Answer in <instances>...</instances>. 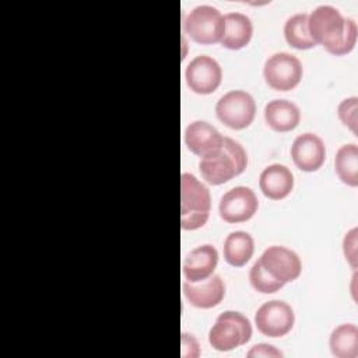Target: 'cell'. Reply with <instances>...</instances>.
Segmentation results:
<instances>
[{
	"instance_id": "1",
	"label": "cell",
	"mask_w": 358,
	"mask_h": 358,
	"mask_svg": "<svg viewBox=\"0 0 358 358\" xmlns=\"http://www.w3.org/2000/svg\"><path fill=\"white\" fill-rule=\"evenodd\" d=\"M308 27L315 43L329 53L343 56L350 53L357 42V24L343 17L333 6H319L308 17Z\"/></svg>"
},
{
	"instance_id": "2",
	"label": "cell",
	"mask_w": 358,
	"mask_h": 358,
	"mask_svg": "<svg viewBox=\"0 0 358 358\" xmlns=\"http://www.w3.org/2000/svg\"><path fill=\"white\" fill-rule=\"evenodd\" d=\"M246 165L248 155L243 147L238 141L224 137L222 145L218 150L200 159L199 169L207 183L217 186L241 175Z\"/></svg>"
},
{
	"instance_id": "3",
	"label": "cell",
	"mask_w": 358,
	"mask_h": 358,
	"mask_svg": "<svg viewBox=\"0 0 358 358\" xmlns=\"http://www.w3.org/2000/svg\"><path fill=\"white\" fill-rule=\"evenodd\" d=\"M210 190L194 175L183 172L180 176V227L185 231L201 228L210 215Z\"/></svg>"
},
{
	"instance_id": "4",
	"label": "cell",
	"mask_w": 358,
	"mask_h": 358,
	"mask_svg": "<svg viewBox=\"0 0 358 358\" xmlns=\"http://www.w3.org/2000/svg\"><path fill=\"white\" fill-rule=\"evenodd\" d=\"M252 337L249 319L235 310L222 312L208 331V343L217 351H231L246 344Z\"/></svg>"
},
{
	"instance_id": "5",
	"label": "cell",
	"mask_w": 358,
	"mask_h": 358,
	"mask_svg": "<svg viewBox=\"0 0 358 358\" xmlns=\"http://www.w3.org/2000/svg\"><path fill=\"white\" fill-rule=\"evenodd\" d=\"M182 28L194 42L213 45L221 42L224 34V15L213 6H197L183 17Z\"/></svg>"
},
{
	"instance_id": "6",
	"label": "cell",
	"mask_w": 358,
	"mask_h": 358,
	"mask_svg": "<svg viewBox=\"0 0 358 358\" xmlns=\"http://www.w3.org/2000/svg\"><path fill=\"white\" fill-rule=\"evenodd\" d=\"M215 113L221 123L234 130H242L250 126L256 115L253 96L242 90H234L224 94L217 105Z\"/></svg>"
},
{
	"instance_id": "7",
	"label": "cell",
	"mask_w": 358,
	"mask_h": 358,
	"mask_svg": "<svg viewBox=\"0 0 358 358\" xmlns=\"http://www.w3.org/2000/svg\"><path fill=\"white\" fill-rule=\"evenodd\" d=\"M303 70L298 57L291 53L280 52L271 55L263 67V76L270 88L275 91H289L295 88Z\"/></svg>"
},
{
	"instance_id": "8",
	"label": "cell",
	"mask_w": 358,
	"mask_h": 358,
	"mask_svg": "<svg viewBox=\"0 0 358 358\" xmlns=\"http://www.w3.org/2000/svg\"><path fill=\"white\" fill-rule=\"evenodd\" d=\"M295 322V315L292 308L278 299L268 301L263 303L256 315L255 324L257 330L267 337H282L291 331Z\"/></svg>"
},
{
	"instance_id": "9",
	"label": "cell",
	"mask_w": 358,
	"mask_h": 358,
	"mask_svg": "<svg viewBox=\"0 0 358 358\" xmlns=\"http://www.w3.org/2000/svg\"><path fill=\"white\" fill-rule=\"evenodd\" d=\"M259 263L270 277H273L281 284H287L296 280L302 270V264L298 255L294 250L284 246L267 248L262 253Z\"/></svg>"
},
{
	"instance_id": "10",
	"label": "cell",
	"mask_w": 358,
	"mask_h": 358,
	"mask_svg": "<svg viewBox=\"0 0 358 358\" xmlns=\"http://www.w3.org/2000/svg\"><path fill=\"white\" fill-rule=\"evenodd\" d=\"M259 201L255 192L246 186H236L228 190L220 200V217L229 224L245 222L257 211Z\"/></svg>"
},
{
	"instance_id": "11",
	"label": "cell",
	"mask_w": 358,
	"mask_h": 358,
	"mask_svg": "<svg viewBox=\"0 0 358 358\" xmlns=\"http://www.w3.org/2000/svg\"><path fill=\"white\" fill-rule=\"evenodd\" d=\"M189 88L201 95L214 92L222 80V70L218 62L207 55L194 57L185 71Z\"/></svg>"
},
{
	"instance_id": "12",
	"label": "cell",
	"mask_w": 358,
	"mask_h": 358,
	"mask_svg": "<svg viewBox=\"0 0 358 358\" xmlns=\"http://www.w3.org/2000/svg\"><path fill=\"white\" fill-rule=\"evenodd\" d=\"M291 157L298 169L303 172H315L324 162L326 148L319 136L303 133L294 140Z\"/></svg>"
},
{
	"instance_id": "13",
	"label": "cell",
	"mask_w": 358,
	"mask_h": 358,
	"mask_svg": "<svg viewBox=\"0 0 358 358\" xmlns=\"http://www.w3.org/2000/svg\"><path fill=\"white\" fill-rule=\"evenodd\" d=\"M182 288L189 303L200 309L214 308L220 305L225 296V285L217 274H213L199 282L183 281Z\"/></svg>"
},
{
	"instance_id": "14",
	"label": "cell",
	"mask_w": 358,
	"mask_h": 358,
	"mask_svg": "<svg viewBox=\"0 0 358 358\" xmlns=\"http://www.w3.org/2000/svg\"><path fill=\"white\" fill-rule=\"evenodd\" d=\"M224 136L204 120L192 122L185 130V143L190 152L200 158L211 154L222 145Z\"/></svg>"
},
{
	"instance_id": "15",
	"label": "cell",
	"mask_w": 358,
	"mask_h": 358,
	"mask_svg": "<svg viewBox=\"0 0 358 358\" xmlns=\"http://www.w3.org/2000/svg\"><path fill=\"white\" fill-rule=\"evenodd\" d=\"M218 263V252L211 245H201L190 250L182 264L186 281L199 282L213 275Z\"/></svg>"
},
{
	"instance_id": "16",
	"label": "cell",
	"mask_w": 358,
	"mask_h": 358,
	"mask_svg": "<svg viewBox=\"0 0 358 358\" xmlns=\"http://www.w3.org/2000/svg\"><path fill=\"white\" fill-rule=\"evenodd\" d=\"M259 186L267 199L281 200L294 189V175L285 165L271 164L262 171Z\"/></svg>"
},
{
	"instance_id": "17",
	"label": "cell",
	"mask_w": 358,
	"mask_h": 358,
	"mask_svg": "<svg viewBox=\"0 0 358 358\" xmlns=\"http://www.w3.org/2000/svg\"><path fill=\"white\" fill-rule=\"evenodd\" d=\"M252 34L253 25L246 14L228 13L224 15V34L220 43L224 48L238 50L250 42Z\"/></svg>"
},
{
	"instance_id": "18",
	"label": "cell",
	"mask_w": 358,
	"mask_h": 358,
	"mask_svg": "<svg viewBox=\"0 0 358 358\" xmlns=\"http://www.w3.org/2000/svg\"><path fill=\"white\" fill-rule=\"evenodd\" d=\"M264 119L274 131L285 133L299 124L301 112L291 101L273 99L264 106Z\"/></svg>"
},
{
	"instance_id": "19",
	"label": "cell",
	"mask_w": 358,
	"mask_h": 358,
	"mask_svg": "<svg viewBox=\"0 0 358 358\" xmlns=\"http://www.w3.org/2000/svg\"><path fill=\"white\" fill-rule=\"evenodd\" d=\"M255 252L253 238L245 231L231 232L224 242V259L234 267L245 266Z\"/></svg>"
},
{
	"instance_id": "20",
	"label": "cell",
	"mask_w": 358,
	"mask_h": 358,
	"mask_svg": "<svg viewBox=\"0 0 358 358\" xmlns=\"http://www.w3.org/2000/svg\"><path fill=\"white\" fill-rule=\"evenodd\" d=\"M330 351L337 358H357L358 355V329L347 323L336 327L329 338Z\"/></svg>"
},
{
	"instance_id": "21",
	"label": "cell",
	"mask_w": 358,
	"mask_h": 358,
	"mask_svg": "<svg viewBox=\"0 0 358 358\" xmlns=\"http://www.w3.org/2000/svg\"><path fill=\"white\" fill-rule=\"evenodd\" d=\"M334 168L338 179L351 186H358V147L345 144L338 148L334 158Z\"/></svg>"
},
{
	"instance_id": "22",
	"label": "cell",
	"mask_w": 358,
	"mask_h": 358,
	"mask_svg": "<svg viewBox=\"0 0 358 358\" xmlns=\"http://www.w3.org/2000/svg\"><path fill=\"white\" fill-rule=\"evenodd\" d=\"M308 17L309 14L306 13L294 14L285 21V25H284V36L287 43L299 50L310 49L316 46L309 32Z\"/></svg>"
},
{
	"instance_id": "23",
	"label": "cell",
	"mask_w": 358,
	"mask_h": 358,
	"mask_svg": "<svg viewBox=\"0 0 358 358\" xmlns=\"http://www.w3.org/2000/svg\"><path fill=\"white\" fill-rule=\"evenodd\" d=\"M249 281H250L252 287L257 292H262V294H274L284 287V284L278 282L277 280H274L264 271V268L262 267L259 260L252 266V268L249 271Z\"/></svg>"
},
{
	"instance_id": "24",
	"label": "cell",
	"mask_w": 358,
	"mask_h": 358,
	"mask_svg": "<svg viewBox=\"0 0 358 358\" xmlns=\"http://www.w3.org/2000/svg\"><path fill=\"white\" fill-rule=\"evenodd\" d=\"M357 112H358V98L350 96L340 102L337 108V113L343 124H345L352 134L357 136Z\"/></svg>"
},
{
	"instance_id": "25",
	"label": "cell",
	"mask_w": 358,
	"mask_h": 358,
	"mask_svg": "<svg viewBox=\"0 0 358 358\" xmlns=\"http://www.w3.org/2000/svg\"><path fill=\"white\" fill-rule=\"evenodd\" d=\"M343 249L345 259L348 260L351 267L357 268V228H352L348 234H345Z\"/></svg>"
},
{
	"instance_id": "26",
	"label": "cell",
	"mask_w": 358,
	"mask_h": 358,
	"mask_svg": "<svg viewBox=\"0 0 358 358\" xmlns=\"http://www.w3.org/2000/svg\"><path fill=\"white\" fill-rule=\"evenodd\" d=\"M200 354L197 340L187 333L182 334V357L183 358H196Z\"/></svg>"
},
{
	"instance_id": "27",
	"label": "cell",
	"mask_w": 358,
	"mask_h": 358,
	"mask_svg": "<svg viewBox=\"0 0 358 358\" xmlns=\"http://www.w3.org/2000/svg\"><path fill=\"white\" fill-rule=\"evenodd\" d=\"M248 357H250V358H253V357L255 358H260V357L273 358V357H282V352L270 344H257L250 348V351L248 352Z\"/></svg>"
}]
</instances>
